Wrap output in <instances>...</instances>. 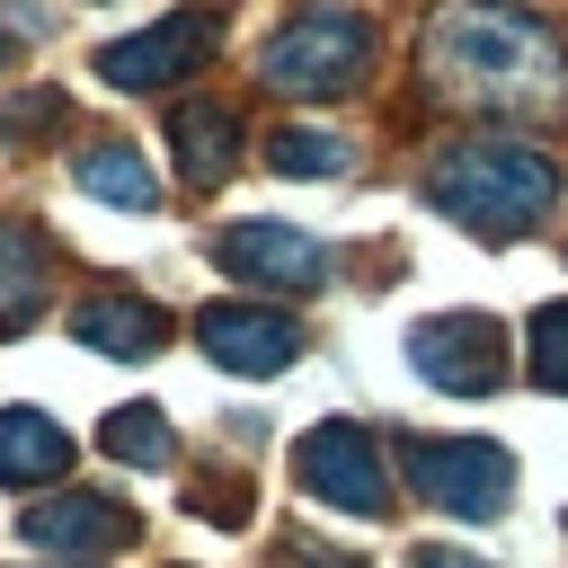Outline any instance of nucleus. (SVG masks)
I'll return each instance as SVG.
<instances>
[{
	"label": "nucleus",
	"instance_id": "obj_10",
	"mask_svg": "<svg viewBox=\"0 0 568 568\" xmlns=\"http://www.w3.org/2000/svg\"><path fill=\"white\" fill-rule=\"evenodd\" d=\"M142 524L115 506V497H89V488H71V497H44L36 515H27V541L36 550H71V568L80 559H106V550H124Z\"/></svg>",
	"mask_w": 568,
	"mask_h": 568
},
{
	"label": "nucleus",
	"instance_id": "obj_11",
	"mask_svg": "<svg viewBox=\"0 0 568 568\" xmlns=\"http://www.w3.org/2000/svg\"><path fill=\"white\" fill-rule=\"evenodd\" d=\"M169 142H178V178L204 195V186H222L231 160H240V115H231L222 98H186V106L169 115Z\"/></svg>",
	"mask_w": 568,
	"mask_h": 568
},
{
	"label": "nucleus",
	"instance_id": "obj_19",
	"mask_svg": "<svg viewBox=\"0 0 568 568\" xmlns=\"http://www.w3.org/2000/svg\"><path fill=\"white\" fill-rule=\"evenodd\" d=\"M524 337H532V382L541 390H568V302H541Z\"/></svg>",
	"mask_w": 568,
	"mask_h": 568
},
{
	"label": "nucleus",
	"instance_id": "obj_12",
	"mask_svg": "<svg viewBox=\"0 0 568 568\" xmlns=\"http://www.w3.org/2000/svg\"><path fill=\"white\" fill-rule=\"evenodd\" d=\"M71 470V435L44 408H0V479L9 488H44Z\"/></svg>",
	"mask_w": 568,
	"mask_h": 568
},
{
	"label": "nucleus",
	"instance_id": "obj_9",
	"mask_svg": "<svg viewBox=\"0 0 568 568\" xmlns=\"http://www.w3.org/2000/svg\"><path fill=\"white\" fill-rule=\"evenodd\" d=\"M213 257L240 284H284V293H311L320 284V240L311 231H284V222H231L213 240Z\"/></svg>",
	"mask_w": 568,
	"mask_h": 568
},
{
	"label": "nucleus",
	"instance_id": "obj_14",
	"mask_svg": "<svg viewBox=\"0 0 568 568\" xmlns=\"http://www.w3.org/2000/svg\"><path fill=\"white\" fill-rule=\"evenodd\" d=\"M44 284H53V257L27 222H0V328H27L44 311Z\"/></svg>",
	"mask_w": 568,
	"mask_h": 568
},
{
	"label": "nucleus",
	"instance_id": "obj_6",
	"mask_svg": "<svg viewBox=\"0 0 568 568\" xmlns=\"http://www.w3.org/2000/svg\"><path fill=\"white\" fill-rule=\"evenodd\" d=\"M408 364H417L435 390L479 399V390H497V382H506V328H497L488 311H444V320H417V328H408Z\"/></svg>",
	"mask_w": 568,
	"mask_h": 568
},
{
	"label": "nucleus",
	"instance_id": "obj_5",
	"mask_svg": "<svg viewBox=\"0 0 568 568\" xmlns=\"http://www.w3.org/2000/svg\"><path fill=\"white\" fill-rule=\"evenodd\" d=\"M293 470H302V488H311L320 506H337V515H364V524L390 515V470H382L373 426H346V417L311 426L302 453H293Z\"/></svg>",
	"mask_w": 568,
	"mask_h": 568
},
{
	"label": "nucleus",
	"instance_id": "obj_13",
	"mask_svg": "<svg viewBox=\"0 0 568 568\" xmlns=\"http://www.w3.org/2000/svg\"><path fill=\"white\" fill-rule=\"evenodd\" d=\"M71 337H80V346H98V355H160L169 320H160L151 302H133V293H98V302H80V311H71Z\"/></svg>",
	"mask_w": 568,
	"mask_h": 568
},
{
	"label": "nucleus",
	"instance_id": "obj_21",
	"mask_svg": "<svg viewBox=\"0 0 568 568\" xmlns=\"http://www.w3.org/2000/svg\"><path fill=\"white\" fill-rule=\"evenodd\" d=\"M0 71H9V36H0Z\"/></svg>",
	"mask_w": 568,
	"mask_h": 568
},
{
	"label": "nucleus",
	"instance_id": "obj_1",
	"mask_svg": "<svg viewBox=\"0 0 568 568\" xmlns=\"http://www.w3.org/2000/svg\"><path fill=\"white\" fill-rule=\"evenodd\" d=\"M417 71L444 98L497 106V115H559L568 106V44L506 0H444L417 36Z\"/></svg>",
	"mask_w": 568,
	"mask_h": 568
},
{
	"label": "nucleus",
	"instance_id": "obj_15",
	"mask_svg": "<svg viewBox=\"0 0 568 568\" xmlns=\"http://www.w3.org/2000/svg\"><path fill=\"white\" fill-rule=\"evenodd\" d=\"M80 186H89L98 204H124V213H151V204H160L151 160H142V151H124V142H98V151L80 160Z\"/></svg>",
	"mask_w": 568,
	"mask_h": 568
},
{
	"label": "nucleus",
	"instance_id": "obj_3",
	"mask_svg": "<svg viewBox=\"0 0 568 568\" xmlns=\"http://www.w3.org/2000/svg\"><path fill=\"white\" fill-rule=\"evenodd\" d=\"M373 62V36L355 9H302L266 53H257V80L284 89V98H346Z\"/></svg>",
	"mask_w": 568,
	"mask_h": 568
},
{
	"label": "nucleus",
	"instance_id": "obj_2",
	"mask_svg": "<svg viewBox=\"0 0 568 568\" xmlns=\"http://www.w3.org/2000/svg\"><path fill=\"white\" fill-rule=\"evenodd\" d=\"M550 195H559V169H550L532 142H497V133L453 142V151L426 169V204L453 213V222L479 231V240H524V231L550 213Z\"/></svg>",
	"mask_w": 568,
	"mask_h": 568
},
{
	"label": "nucleus",
	"instance_id": "obj_18",
	"mask_svg": "<svg viewBox=\"0 0 568 568\" xmlns=\"http://www.w3.org/2000/svg\"><path fill=\"white\" fill-rule=\"evenodd\" d=\"M62 124H71V98H62V89L0 98V142H36V133H62Z\"/></svg>",
	"mask_w": 568,
	"mask_h": 568
},
{
	"label": "nucleus",
	"instance_id": "obj_16",
	"mask_svg": "<svg viewBox=\"0 0 568 568\" xmlns=\"http://www.w3.org/2000/svg\"><path fill=\"white\" fill-rule=\"evenodd\" d=\"M266 160H275V178H337V169L355 160V142H337L328 124H284V133L266 142Z\"/></svg>",
	"mask_w": 568,
	"mask_h": 568
},
{
	"label": "nucleus",
	"instance_id": "obj_20",
	"mask_svg": "<svg viewBox=\"0 0 568 568\" xmlns=\"http://www.w3.org/2000/svg\"><path fill=\"white\" fill-rule=\"evenodd\" d=\"M408 568H479L470 550H408Z\"/></svg>",
	"mask_w": 568,
	"mask_h": 568
},
{
	"label": "nucleus",
	"instance_id": "obj_7",
	"mask_svg": "<svg viewBox=\"0 0 568 568\" xmlns=\"http://www.w3.org/2000/svg\"><path fill=\"white\" fill-rule=\"evenodd\" d=\"M204 53H213V9H178V18H160L142 36L106 44L98 71H106V89H169V80L204 71Z\"/></svg>",
	"mask_w": 568,
	"mask_h": 568
},
{
	"label": "nucleus",
	"instance_id": "obj_8",
	"mask_svg": "<svg viewBox=\"0 0 568 568\" xmlns=\"http://www.w3.org/2000/svg\"><path fill=\"white\" fill-rule=\"evenodd\" d=\"M195 337H204V355H213L222 373H240V382H266V373H284V364L302 355V328H293L284 311H257V302H204Z\"/></svg>",
	"mask_w": 568,
	"mask_h": 568
},
{
	"label": "nucleus",
	"instance_id": "obj_4",
	"mask_svg": "<svg viewBox=\"0 0 568 568\" xmlns=\"http://www.w3.org/2000/svg\"><path fill=\"white\" fill-rule=\"evenodd\" d=\"M408 488L426 497V506H444V515H462V524H488V515H506V488H515V462L497 453V444H470V435H417L408 444Z\"/></svg>",
	"mask_w": 568,
	"mask_h": 568
},
{
	"label": "nucleus",
	"instance_id": "obj_17",
	"mask_svg": "<svg viewBox=\"0 0 568 568\" xmlns=\"http://www.w3.org/2000/svg\"><path fill=\"white\" fill-rule=\"evenodd\" d=\"M98 444H106L115 462H133V470H169V453H178V444H169V417H160V408H115Z\"/></svg>",
	"mask_w": 568,
	"mask_h": 568
}]
</instances>
